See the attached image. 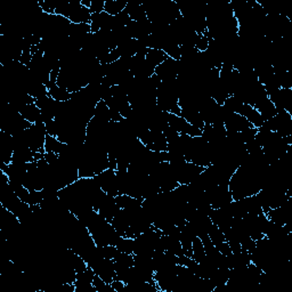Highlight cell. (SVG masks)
Returning <instances> with one entry per match:
<instances>
[{
    "mask_svg": "<svg viewBox=\"0 0 292 292\" xmlns=\"http://www.w3.org/2000/svg\"><path fill=\"white\" fill-rule=\"evenodd\" d=\"M94 178L98 182V184H100L101 188L103 189L104 193H106V194L112 196L119 195L117 176H115L114 169H111V168L105 169L104 171H102L101 174L96 175Z\"/></svg>",
    "mask_w": 292,
    "mask_h": 292,
    "instance_id": "1",
    "label": "cell"
},
{
    "mask_svg": "<svg viewBox=\"0 0 292 292\" xmlns=\"http://www.w3.org/2000/svg\"><path fill=\"white\" fill-rule=\"evenodd\" d=\"M70 11H69V21L74 24H81V23H90L91 13L89 8L81 4V0H71Z\"/></svg>",
    "mask_w": 292,
    "mask_h": 292,
    "instance_id": "2",
    "label": "cell"
},
{
    "mask_svg": "<svg viewBox=\"0 0 292 292\" xmlns=\"http://www.w3.org/2000/svg\"><path fill=\"white\" fill-rule=\"evenodd\" d=\"M179 70H181V62L172 59H168L162 62L160 65L155 67L154 73L160 78L162 81L174 80L177 78Z\"/></svg>",
    "mask_w": 292,
    "mask_h": 292,
    "instance_id": "3",
    "label": "cell"
},
{
    "mask_svg": "<svg viewBox=\"0 0 292 292\" xmlns=\"http://www.w3.org/2000/svg\"><path fill=\"white\" fill-rule=\"evenodd\" d=\"M224 125L227 132H241L248 128L253 127L246 117L239 113H229L227 115L224 121Z\"/></svg>",
    "mask_w": 292,
    "mask_h": 292,
    "instance_id": "4",
    "label": "cell"
},
{
    "mask_svg": "<svg viewBox=\"0 0 292 292\" xmlns=\"http://www.w3.org/2000/svg\"><path fill=\"white\" fill-rule=\"evenodd\" d=\"M20 114L25 119L26 121H29L30 124H37V122H42V111L40 108L35 104H26L19 110Z\"/></svg>",
    "mask_w": 292,
    "mask_h": 292,
    "instance_id": "5",
    "label": "cell"
},
{
    "mask_svg": "<svg viewBox=\"0 0 292 292\" xmlns=\"http://www.w3.org/2000/svg\"><path fill=\"white\" fill-rule=\"evenodd\" d=\"M239 114L246 117L248 119V121H249L254 128H260L265 122V120L260 115L259 112H258L256 108H254L253 106H251V105H249V104H243V106H242V108H241Z\"/></svg>",
    "mask_w": 292,
    "mask_h": 292,
    "instance_id": "6",
    "label": "cell"
},
{
    "mask_svg": "<svg viewBox=\"0 0 292 292\" xmlns=\"http://www.w3.org/2000/svg\"><path fill=\"white\" fill-rule=\"evenodd\" d=\"M256 110L259 112L261 117L265 121L268 120V119L273 118L274 115H276L277 113V110L276 107H275V105L273 104V102H271L270 98H264V100H261L260 102H258V103L253 106Z\"/></svg>",
    "mask_w": 292,
    "mask_h": 292,
    "instance_id": "7",
    "label": "cell"
},
{
    "mask_svg": "<svg viewBox=\"0 0 292 292\" xmlns=\"http://www.w3.org/2000/svg\"><path fill=\"white\" fill-rule=\"evenodd\" d=\"M168 59V55L162 49H148L145 56V62L147 65L155 70V67L160 65L162 62H165Z\"/></svg>",
    "mask_w": 292,
    "mask_h": 292,
    "instance_id": "8",
    "label": "cell"
},
{
    "mask_svg": "<svg viewBox=\"0 0 292 292\" xmlns=\"http://www.w3.org/2000/svg\"><path fill=\"white\" fill-rule=\"evenodd\" d=\"M127 0H105L104 12L111 16H117L127 7Z\"/></svg>",
    "mask_w": 292,
    "mask_h": 292,
    "instance_id": "9",
    "label": "cell"
},
{
    "mask_svg": "<svg viewBox=\"0 0 292 292\" xmlns=\"http://www.w3.org/2000/svg\"><path fill=\"white\" fill-rule=\"evenodd\" d=\"M49 96L57 102H61V103H64V102H67L71 100L72 97V94L70 93L69 90L65 89V88H62L55 84H50L49 86Z\"/></svg>",
    "mask_w": 292,
    "mask_h": 292,
    "instance_id": "10",
    "label": "cell"
},
{
    "mask_svg": "<svg viewBox=\"0 0 292 292\" xmlns=\"http://www.w3.org/2000/svg\"><path fill=\"white\" fill-rule=\"evenodd\" d=\"M64 146V143H62L57 137L54 136L47 135L45 141V152H54V153L60 154Z\"/></svg>",
    "mask_w": 292,
    "mask_h": 292,
    "instance_id": "11",
    "label": "cell"
},
{
    "mask_svg": "<svg viewBox=\"0 0 292 292\" xmlns=\"http://www.w3.org/2000/svg\"><path fill=\"white\" fill-rule=\"evenodd\" d=\"M243 104V102H241L239 98L234 96V95H230V96L227 97V100L225 101V103L223 104V106L225 107L229 113H240Z\"/></svg>",
    "mask_w": 292,
    "mask_h": 292,
    "instance_id": "12",
    "label": "cell"
},
{
    "mask_svg": "<svg viewBox=\"0 0 292 292\" xmlns=\"http://www.w3.org/2000/svg\"><path fill=\"white\" fill-rule=\"evenodd\" d=\"M118 250L124 253H134V239H129V237H120L118 241L117 246Z\"/></svg>",
    "mask_w": 292,
    "mask_h": 292,
    "instance_id": "13",
    "label": "cell"
},
{
    "mask_svg": "<svg viewBox=\"0 0 292 292\" xmlns=\"http://www.w3.org/2000/svg\"><path fill=\"white\" fill-rule=\"evenodd\" d=\"M105 0H90L89 11L91 14H98V13L104 12Z\"/></svg>",
    "mask_w": 292,
    "mask_h": 292,
    "instance_id": "14",
    "label": "cell"
},
{
    "mask_svg": "<svg viewBox=\"0 0 292 292\" xmlns=\"http://www.w3.org/2000/svg\"><path fill=\"white\" fill-rule=\"evenodd\" d=\"M43 201V192L37 191V189H33V191H30V206L35 205H40Z\"/></svg>",
    "mask_w": 292,
    "mask_h": 292,
    "instance_id": "15",
    "label": "cell"
},
{
    "mask_svg": "<svg viewBox=\"0 0 292 292\" xmlns=\"http://www.w3.org/2000/svg\"><path fill=\"white\" fill-rule=\"evenodd\" d=\"M216 248L217 249L219 250V252L223 254V256H225V257H227V256H229L230 253H232V249H230V247H229V244L226 242V241H224V242H222V243H219V244H217L216 246Z\"/></svg>",
    "mask_w": 292,
    "mask_h": 292,
    "instance_id": "16",
    "label": "cell"
},
{
    "mask_svg": "<svg viewBox=\"0 0 292 292\" xmlns=\"http://www.w3.org/2000/svg\"><path fill=\"white\" fill-rule=\"evenodd\" d=\"M43 159L48 162L49 165H55L57 161H59V154L54 153V152H46L45 155H43Z\"/></svg>",
    "mask_w": 292,
    "mask_h": 292,
    "instance_id": "17",
    "label": "cell"
}]
</instances>
